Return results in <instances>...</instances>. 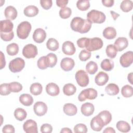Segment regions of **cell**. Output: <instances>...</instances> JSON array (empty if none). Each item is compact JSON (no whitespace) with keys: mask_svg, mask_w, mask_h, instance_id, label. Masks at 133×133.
Segmentation results:
<instances>
[{"mask_svg":"<svg viewBox=\"0 0 133 133\" xmlns=\"http://www.w3.org/2000/svg\"><path fill=\"white\" fill-rule=\"evenodd\" d=\"M92 23L87 19H84L80 17H75L72 19L70 26L71 29L75 32L82 34L88 32L91 28Z\"/></svg>","mask_w":133,"mask_h":133,"instance_id":"1","label":"cell"},{"mask_svg":"<svg viewBox=\"0 0 133 133\" xmlns=\"http://www.w3.org/2000/svg\"><path fill=\"white\" fill-rule=\"evenodd\" d=\"M87 18L91 23H102L105 21L106 17L102 11L93 9L87 13Z\"/></svg>","mask_w":133,"mask_h":133,"instance_id":"2","label":"cell"},{"mask_svg":"<svg viewBox=\"0 0 133 133\" xmlns=\"http://www.w3.org/2000/svg\"><path fill=\"white\" fill-rule=\"evenodd\" d=\"M31 30V23L28 21L21 22L17 29V34L18 37L20 39L26 38Z\"/></svg>","mask_w":133,"mask_h":133,"instance_id":"3","label":"cell"},{"mask_svg":"<svg viewBox=\"0 0 133 133\" xmlns=\"http://www.w3.org/2000/svg\"><path fill=\"white\" fill-rule=\"evenodd\" d=\"M103 41L99 37H94L88 39L85 48L89 52L99 50L103 46Z\"/></svg>","mask_w":133,"mask_h":133,"instance_id":"4","label":"cell"},{"mask_svg":"<svg viewBox=\"0 0 133 133\" xmlns=\"http://www.w3.org/2000/svg\"><path fill=\"white\" fill-rule=\"evenodd\" d=\"M25 62L23 59L20 57L16 58L10 61L9 63V69L13 73L20 72L24 68Z\"/></svg>","mask_w":133,"mask_h":133,"instance_id":"5","label":"cell"},{"mask_svg":"<svg viewBox=\"0 0 133 133\" xmlns=\"http://www.w3.org/2000/svg\"><path fill=\"white\" fill-rule=\"evenodd\" d=\"M98 93L96 90L94 88H87L83 90L78 95V99L79 101H85L86 99L94 100L97 98Z\"/></svg>","mask_w":133,"mask_h":133,"instance_id":"6","label":"cell"},{"mask_svg":"<svg viewBox=\"0 0 133 133\" xmlns=\"http://www.w3.org/2000/svg\"><path fill=\"white\" fill-rule=\"evenodd\" d=\"M75 79L78 85L81 87H86L89 83V77L84 70H78L75 74Z\"/></svg>","mask_w":133,"mask_h":133,"instance_id":"7","label":"cell"},{"mask_svg":"<svg viewBox=\"0 0 133 133\" xmlns=\"http://www.w3.org/2000/svg\"><path fill=\"white\" fill-rule=\"evenodd\" d=\"M37 53L38 51L36 46L32 44L26 45L22 49L23 56L27 59L35 58Z\"/></svg>","mask_w":133,"mask_h":133,"instance_id":"8","label":"cell"},{"mask_svg":"<svg viewBox=\"0 0 133 133\" xmlns=\"http://www.w3.org/2000/svg\"><path fill=\"white\" fill-rule=\"evenodd\" d=\"M133 62V52L132 51H127L123 54L119 59V63L124 68L129 67Z\"/></svg>","mask_w":133,"mask_h":133,"instance_id":"9","label":"cell"},{"mask_svg":"<svg viewBox=\"0 0 133 133\" xmlns=\"http://www.w3.org/2000/svg\"><path fill=\"white\" fill-rule=\"evenodd\" d=\"M23 130L26 133H37V125L36 122L32 119H28L23 125Z\"/></svg>","mask_w":133,"mask_h":133,"instance_id":"10","label":"cell"},{"mask_svg":"<svg viewBox=\"0 0 133 133\" xmlns=\"http://www.w3.org/2000/svg\"><path fill=\"white\" fill-rule=\"evenodd\" d=\"M33 109L34 112L36 115L42 116L46 113L48 108L47 105L44 102L38 101L34 104Z\"/></svg>","mask_w":133,"mask_h":133,"instance_id":"11","label":"cell"},{"mask_svg":"<svg viewBox=\"0 0 133 133\" xmlns=\"http://www.w3.org/2000/svg\"><path fill=\"white\" fill-rule=\"evenodd\" d=\"M46 38V33L43 29L38 28L36 29L33 34L34 41L37 43H43Z\"/></svg>","mask_w":133,"mask_h":133,"instance_id":"12","label":"cell"},{"mask_svg":"<svg viewBox=\"0 0 133 133\" xmlns=\"http://www.w3.org/2000/svg\"><path fill=\"white\" fill-rule=\"evenodd\" d=\"M74 65L75 62L74 60L69 57L63 58L60 62L61 68L64 71H70L72 70Z\"/></svg>","mask_w":133,"mask_h":133,"instance_id":"13","label":"cell"},{"mask_svg":"<svg viewBox=\"0 0 133 133\" xmlns=\"http://www.w3.org/2000/svg\"><path fill=\"white\" fill-rule=\"evenodd\" d=\"M62 50L65 55H73L75 52L76 49L72 42L70 41H66L62 44Z\"/></svg>","mask_w":133,"mask_h":133,"instance_id":"14","label":"cell"},{"mask_svg":"<svg viewBox=\"0 0 133 133\" xmlns=\"http://www.w3.org/2000/svg\"><path fill=\"white\" fill-rule=\"evenodd\" d=\"M90 125L91 129L93 130L96 131H99L101 130L103 127L104 126V124L102 121L98 116V115L92 118L90 121Z\"/></svg>","mask_w":133,"mask_h":133,"instance_id":"15","label":"cell"},{"mask_svg":"<svg viewBox=\"0 0 133 133\" xmlns=\"http://www.w3.org/2000/svg\"><path fill=\"white\" fill-rule=\"evenodd\" d=\"M128 45V42L126 38L124 37H118L114 42V46L116 48L117 51H121L127 48Z\"/></svg>","mask_w":133,"mask_h":133,"instance_id":"16","label":"cell"},{"mask_svg":"<svg viewBox=\"0 0 133 133\" xmlns=\"http://www.w3.org/2000/svg\"><path fill=\"white\" fill-rule=\"evenodd\" d=\"M109 81V75L104 72H99L95 77V82L98 86L105 85Z\"/></svg>","mask_w":133,"mask_h":133,"instance_id":"17","label":"cell"},{"mask_svg":"<svg viewBox=\"0 0 133 133\" xmlns=\"http://www.w3.org/2000/svg\"><path fill=\"white\" fill-rule=\"evenodd\" d=\"M81 110L82 113L84 115L86 116H90L94 112V105L91 103L86 102L82 105Z\"/></svg>","mask_w":133,"mask_h":133,"instance_id":"18","label":"cell"},{"mask_svg":"<svg viewBox=\"0 0 133 133\" xmlns=\"http://www.w3.org/2000/svg\"><path fill=\"white\" fill-rule=\"evenodd\" d=\"M46 92L51 96H56L60 92L59 86L55 83H50L46 86Z\"/></svg>","mask_w":133,"mask_h":133,"instance_id":"19","label":"cell"},{"mask_svg":"<svg viewBox=\"0 0 133 133\" xmlns=\"http://www.w3.org/2000/svg\"><path fill=\"white\" fill-rule=\"evenodd\" d=\"M4 14L7 19L15 20L17 17L18 12L17 10L14 7L12 6H9L5 8Z\"/></svg>","mask_w":133,"mask_h":133,"instance_id":"20","label":"cell"},{"mask_svg":"<svg viewBox=\"0 0 133 133\" xmlns=\"http://www.w3.org/2000/svg\"><path fill=\"white\" fill-rule=\"evenodd\" d=\"M14 24L9 20L1 21V32L10 33L12 32Z\"/></svg>","mask_w":133,"mask_h":133,"instance_id":"21","label":"cell"},{"mask_svg":"<svg viewBox=\"0 0 133 133\" xmlns=\"http://www.w3.org/2000/svg\"><path fill=\"white\" fill-rule=\"evenodd\" d=\"M63 112L64 113L69 116L75 115L77 112V109L76 105L72 103H66L63 106Z\"/></svg>","mask_w":133,"mask_h":133,"instance_id":"22","label":"cell"},{"mask_svg":"<svg viewBox=\"0 0 133 133\" xmlns=\"http://www.w3.org/2000/svg\"><path fill=\"white\" fill-rule=\"evenodd\" d=\"M98 116L102 121L104 126L109 124L112 120V115L111 113L107 110H104L100 112L98 114Z\"/></svg>","mask_w":133,"mask_h":133,"instance_id":"23","label":"cell"},{"mask_svg":"<svg viewBox=\"0 0 133 133\" xmlns=\"http://www.w3.org/2000/svg\"><path fill=\"white\" fill-rule=\"evenodd\" d=\"M38 11L39 10L38 8L33 5H29L26 7L23 10V12L25 16L28 17H35L38 14Z\"/></svg>","mask_w":133,"mask_h":133,"instance_id":"24","label":"cell"},{"mask_svg":"<svg viewBox=\"0 0 133 133\" xmlns=\"http://www.w3.org/2000/svg\"><path fill=\"white\" fill-rule=\"evenodd\" d=\"M116 31L114 28L109 26L105 28L103 31V36L107 39H111L116 36Z\"/></svg>","mask_w":133,"mask_h":133,"instance_id":"25","label":"cell"},{"mask_svg":"<svg viewBox=\"0 0 133 133\" xmlns=\"http://www.w3.org/2000/svg\"><path fill=\"white\" fill-rule=\"evenodd\" d=\"M105 91L106 93L110 96H115L119 93V89L116 84L111 83L105 87Z\"/></svg>","mask_w":133,"mask_h":133,"instance_id":"26","label":"cell"},{"mask_svg":"<svg viewBox=\"0 0 133 133\" xmlns=\"http://www.w3.org/2000/svg\"><path fill=\"white\" fill-rule=\"evenodd\" d=\"M19 101L25 106L31 105L33 103V99L32 96L28 94H22L19 97Z\"/></svg>","mask_w":133,"mask_h":133,"instance_id":"27","label":"cell"},{"mask_svg":"<svg viewBox=\"0 0 133 133\" xmlns=\"http://www.w3.org/2000/svg\"><path fill=\"white\" fill-rule=\"evenodd\" d=\"M76 91V87L72 84L69 83L64 85L63 87V92L64 95L70 96L74 95Z\"/></svg>","mask_w":133,"mask_h":133,"instance_id":"28","label":"cell"},{"mask_svg":"<svg viewBox=\"0 0 133 133\" xmlns=\"http://www.w3.org/2000/svg\"><path fill=\"white\" fill-rule=\"evenodd\" d=\"M117 129L122 132H127L130 130V125L126 122L124 121H118L116 125Z\"/></svg>","mask_w":133,"mask_h":133,"instance_id":"29","label":"cell"},{"mask_svg":"<svg viewBox=\"0 0 133 133\" xmlns=\"http://www.w3.org/2000/svg\"><path fill=\"white\" fill-rule=\"evenodd\" d=\"M30 90L32 95L34 96H37L42 93L43 90V87L40 83H35L31 85Z\"/></svg>","mask_w":133,"mask_h":133,"instance_id":"30","label":"cell"},{"mask_svg":"<svg viewBox=\"0 0 133 133\" xmlns=\"http://www.w3.org/2000/svg\"><path fill=\"white\" fill-rule=\"evenodd\" d=\"M27 113L25 110L18 108H17L14 111V116L17 120L19 121H22L26 117Z\"/></svg>","mask_w":133,"mask_h":133,"instance_id":"31","label":"cell"},{"mask_svg":"<svg viewBox=\"0 0 133 133\" xmlns=\"http://www.w3.org/2000/svg\"><path fill=\"white\" fill-rule=\"evenodd\" d=\"M114 62L112 60L105 59L102 61L100 66L102 70L106 71H110L114 68Z\"/></svg>","mask_w":133,"mask_h":133,"instance_id":"32","label":"cell"},{"mask_svg":"<svg viewBox=\"0 0 133 133\" xmlns=\"http://www.w3.org/2000/svg\"><path fill=\"white\" fill-rule=\"evenodd\" d=\"M46 61L48 68H53L57 62V56L54 53H49L46 56Z\"/></svg>","mask_w":133,"mask_h":133,"instance_id":"33","label":"cell"},{"mask_svg":"<svg viewBox=\"0 0 133 133\" xmlns=\"http://www.w3.org/2000/svg\"><path fill=\"white\" fill-rule=\"evenodd\" d=\"M133 3L130 0H124L122 2L120 5V8L122 10L125 12L130 11L132 10Z\"/></svg>","mask_w":133,"mask_h":133,"instance_id":"34","label":"cell"},{"mask_svg":"<svg viewBox=\"0 0 133 133\" xmlns=\"http://www.w3.org/2000/svg\"><path fill=\"white\" fill-rule=\"evenodd\" d=\"M47 48L51 51H56L59 48L58 42L54 38H50L46 43Z\"/></svg>","mask_w":133,"mask_h":133,"instance_id":"35","label":"cell"},{"mask_svg":"<svg viewBox=\"0 0 133 133\" xmlns=\"http://www.w3.org/2000/svg\"><path fill=\"white\" fill-rule=\"evenodd\" d=\"M7 54L10 56H15L19 52V46L16 43L9 44L6 47Z\"/></svg>","mask_w":133,"mask_h":133,"instance_id":"36","label":"cell"},{"mask_svg":"<svg viewBox=\"0 0 133 133\" xmlns=\"http://www.w3.org/2000/svg\"><path fill=\"white\" fill-rule=\"evenodd\" d=\"M98 65L93 61H90L88 62L86 65V70L90 74H94L98 71Z\"/></svg>","mask_w":133,"mask_h":133,"instance_id":"37","label":"cell"},{"mask_svg":"<svg viewBox=\"0 0 133 133\" xmlns=\"http://www.w3.org/2000/svg\"><path fill=\"white\" fill-rule=\"evenodd\" d=\"M105 52L108 57L113 59L116 56L117 51L113 45L110 44L107 46L105 49Z\"/></svg>","mask_w":133,"mask_h":133,"instance_id":"38","label":"cell"},{"mask_svg":"<svg viewBox=\"0 0 133 133\" xmlns=\"http://www.w3.org/2000/svg\"><path fill=\"white\" fill-rule=\"evenodd\" d=\"M121 94L124 97H131L133 95L132 87L129 85H126L124 86L121 89Z\"/></svg>","mask_w":133,"mask_h":133,"instance_id":"39","label":"cell"},{"mask_svg":"<svg viewBox=\"0 0 133 133\" xmlns=\"http://www.w3.org/2000/svg\"><path fill=\"white\" fill-rule=\"evenodd\" d=\"M76 6L80 10L86 11L90 7V3L89 1L79 0L77 2Z\"/></svg>","mask_w":133,"mask_h":133,"instance_id":"40","label":"cell"},{"mask_svg":"<svg viewBox=\"0 0 133 133\" xmlns=\"http://www.w3.org/2000/svg\"><path fill=\"white\" fill-rule=\"evenodd\" d=\"M72 14V10L69 7H65L61 8L59 11V16L62 19L69 18Z\"/></svg>","mask_w":133,"mask_h":133,"instance_id":"41","label":"cell"},{"mask_svg":"<svg viewBox=\"0 0 133 133\" xmlns=\"http://www.w3.org/2000/svg\"><path fill=\"white\" fill-rule=\"evenodd\" d=\"M9 86L10 91L13 92H18L22 89V85L17 82H14L9 83Z\"/></svg>","mask_w":133,"mask_h":133,"instance_id":"42","label":"cell"},{"mask_svg":"<svg viewBox=\"0 0 133 133\" xmlns=\"http://www.w3.org/2000/svg\"><path fill=\"white\" fill-rule=\"evenodd\" d=\"M74 131L75 133H86L87 128L84 124H77L74 127Z\"/></svg>","mask_w":133,"mask_h":133,"instance_id":"43","label":"cell"},{"mask_svg":"<svg viewBox=\"0 0 133 133\" xmlns=\"http://www.w3.org/2000/svg\"><path fill=\"white\" fill-rule=\"evenodd\" d=\"M91 57V53L90 52L87 51L86 49L82 50L79 54V59L81 61H86V60H88Z\"/></svg>","mask_w":133,"mask_h":133,"instance_id":"44","label":"cell"},{"mask_svg":"<svg viewBox=\"0 0 133 133\" xmlns=\"http://www.w3.org/2000/svg\"><path fill=\"white\" fill-rule=\"evenodd\" d=\"M37 64L38 68L41 70L47 69L48 66L46 61V56H43L39 58L37 61Z\"/></svg>","mask_w":133,"mask_h":133,"instance_id":"45","label":"cell"},{"mask_svg":"<svg viewBox=\"0 0 133 133\" xmlns=\"http://www.w3.org/2000/svg\"><path fill=\"white\" fill-rule=\"evenodd\" d=\"M11 92L9 84L4 83L0 85V94L2 96H6L10 94Z\"/></svg>","mask_w":133,"mask_h":133,"instance_id":"46","label":"cell"},{"mask_svg":"<svg viewBox=\"0 0 133 133\" xmlns=\"http://www.w3.org/2000/svg\"><path fill=\"white\" fill-rule=\"evenodd\" d=\"M14 37V32H11L10 33H3L1 32V37L2 39L4 41L8 42L13 39Z\"/></svg>","mask_w":133,"mask_h":133,"instance_id":"47","label":"cell"},{"mask_svg":"<svg viewBox=\"0 0 133 133\" xmlns=\"http://www.w3.org/2000/svg\"><path fill=\"white\" fill-rule=\"evenodd\" d=\"M40 4L43 9L48 10L51 7L52 2L51 0H41L40 1Z\"/></svg>","mask_w":133,"mask_h":133,"instance_id":"48","label":"cell"},{"mask_svg":"<svg viewBox=\"0 0 133 133\" xmlns=\"http://www.w3.org/2000/svg\"><path fill=\"white\" fill-rule=\"evenodd\" d=\"M52 131V127L49 124H44L41 127V131L43 133H51Z\"/></svg>","mask_w":133,"mask_h":133,"instance_id":"49","label":"cell"},{"mask_svg":"<svg viewBox=\"0 0 133 133\" xmlns=\"http://www.w3.org/2000/svg\"><path fill=\"white\" fill-rule=\"evenodd\" d=\"M88 38L86 37H82L81 38H79L77 41V44L78 46L80 48H84L86 46L87 42L88 41Z\"/></svg>","mask_w":133,"mask_h":133,"instance_id":"50","label":"cell"},{"mask_svg":"<svg viewBox=\"0 0 133 133\" xmlns=\"http://www.w3.org/2000/svg\"><path fill=\"white\" fill-rule=\"evenodd\" d=\"M2 131L3 132H11V133H14L15 131L14 127L11 125H5Z\"/></svg>","mask_w":133,"mask_h":133,"instance_id":"51","label":"cell"},{"mask_svg":"<svg viewBox=\"0 0 133 133\" xmlns=\"http://www.w3.org/2000/svg\"><path fill=\"white\" fill-rule=\"evenodd\" d=\"M68 3V0H57L56 1V4L59 7L62 8L65 7V6L67 5Z\"/></svg>","mask_w":133,"mask_h":133,"instance_id":"52","label":"cell"},{"mask_svg":"<svg viewBox=\"0 0 133 133\" xmlns=\"http://www.w3.org/2000/svg\"><path fill=\"white\" fill-rule=\"evenodd\" d=\"M102 3L104 6L110 7L113 5L114 1L113 0H102Z\"/></svg>","mask_w":133,"mask_h":133,"instance_id":"53","label":"cell"},{"mask_svg":"<svg viewBox=\"0 0 133 133\" xmlns=\"http://www.w3.org/2000/svg\"><path fill=\"white\" fill-rule=\"evenodd\" d=\"M1 69H2L3 68L5 67V64H6V61H5V56L3 55V53L1 51Z\"/></svg>","mask_w":133,"mask_h":133,"instance_id":"54","label":"cell"},{"mask_svg":"<svg viewBox=\"0 0 133 133\" xmlns=\"http://www.w3.org/2000/svg\"><path fill=\"white\" fill-rule=\"evenodd\" d=\"M103 132H104V133H105V132H107V133H109V132L115 133V130L113 128L109 127L106 128L103 130Z\"/></svg>","mask_w":133,"mask_h":133,"instance_id":"55","label":"cell"},{"mask_svg":"<svg viewBox=\"0 0 133 133\" xmlns=\"http://www.w3.org/2000/svg\"><path fill=\"white\" fill-rule=\"evenodd\" d=\"M60 132L62 133V132H66V133H72V131L69 128H66V127H65V128H63L61 129V130L60 131Z\"/></svg>","mask_w":133,"mask_h":133,"instance_id":"56","label":"cell"},{"mask_svg":"<svg viewBox=\"0 0 133 133\" xmlns=\"http://www.w3.org/2000/svg\"><path fill=\"white\" fill-rule=\"evenodd\" d=\"M110 12H111V14L112 17L113 18L114 20H116L117 18V17H119V14L113 11H110Z\"/></svg>","mask_w":133,"mask_h":133,"instance_id":"57","label":"cell"},{"mask_svg":"<svg viewBox=\"0 0 133 133\" xmlns=\"http://www.w3.org/2000/svg\"><path fill=\"white\" fill-rule=\"evenodd\" d=\"M132 74L133 73L131 72V73H130L128 75V77H127V78H128V81L130 82V83L131 84H133V83H132Z\"/></svg>","mask_w":133,"mask_h":133,"instance_id":"58","label":"cell"}]
</instances>
